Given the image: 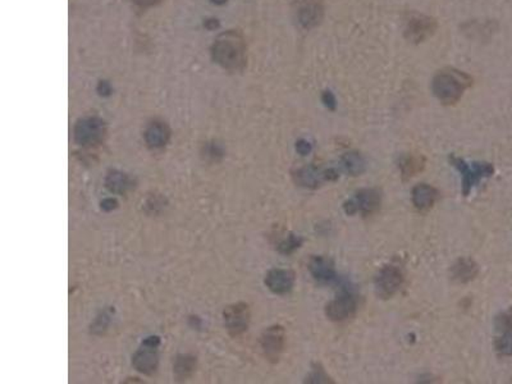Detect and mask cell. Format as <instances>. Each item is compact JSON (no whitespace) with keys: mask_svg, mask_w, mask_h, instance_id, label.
Wrapping results in <instances>:
<instances>
[{"mask_svg":"<svg viewBox=\"0 0 512 384\" xmlns=\"http://www.w3.org/2000/svg\"><path fill=\"white\" fill-rule=\"evenodd\" d=\"M213 59L229 72H241L247 63V46L244 35L237 30H229L218 35L211 46Z\"/></svg>","mask_w":512,"mask_h":384,"instance_id":"6da1fadb","label":"cell"},{"mask_svg":"<svg viewBox=\"0 0 512 384\" xmlns=\"http://www.w3.org/2000/svg\"><path fill=\"white\" fill-rule=\"evenodd\" d=\"M474 83L470 74L456 68H443L431 80V92L443 105H454Z\"/></svg>","mask_w":512,"mask_h":384,"instance_id":"7a4b0ae2","label":"cell"},{"mask_svg":"<svg viewBox=\"0 0 512 384\" xmlns=\"http://www.w3.org/2000/svg\"><path fill=\"white\" fill-rule=\"evenodd\" d=\"M449 163L455 167L461 174V192L462 196H469L471 190L484 178L493 175L494 167L491 163L476 162L467 163L464 159L456 156H449Z\"/></svg>","mask_w":512,"mask_h":384,"instance_id":"3957f363","label":"cell"},{"mask_svg":"<svg viewBox=\"0 0 512 384\" xmlns=\"http://www.w3.org/2000/svg\"><path fill=\"white\" fill-rule=\"evenodd\" d=\"M438 30V21L420 12H409L405 16L403 35L412 44L419 45L434 36Z\"/></svg>","mask_w":512,"mask_h":384,"instance_id":"277c9868","label":"cell"},{"mask_svg":"<svg viewBox=\"0 0 512 384\" xmlns=\"http://www.w3.org/2000/svg\"><path fill=\"white\" fill-rule=\"evenodd\" d=\"M357 305L355 290L348 284H341L339 295L326 305V315L332 321H345L356 312Z\"/></svg>","mask_w":512,"mask_h":384,"instance_id":"5b68a950","label":"cell"},{"mask_svg":"<svg viewBox=\"0 0 512 384\" xmlns=\"http://www.w3.org/2000/svg\"><path fill=\"white\" fill-rule=\"evenodd\" d=\"M339 174L334 168L320 169L317 165H303L293 171L292 178L296 184L303 189L317 190L324 182H334Z\"/></svg>","mask_w":512,"mask_h":384,"instance_id":"8992f818","label":"cell"},{"mask_svg":"<svg viewBox=\"0 0 512 384\" xmlns=\"http://www.w3.org/2000/svg\"><path fill=\"white\" fill-rule=\"evenodd\" d=\"M107 127L104 120L96 117L80 119L74 129V141L81 147L99 145L105 138Z\"/></svg>","mask_w":512,"mask_h":384,"instance_id":"52a82bcc","label":"cell"},{"mask_svg":"<svg viewBox=\"0 0 512 384\" xmlns=\"http://www.w3.org/2000/svg\"><path fill=\"white\" fill-rule=\"evenodd\" d=\"M160 345V339L158 336H151L142 341L141 346L132 356V365L142 374H154L159 364V352L158 348Z\"/></svg>","mask_w":512,"mask_h":384,"instance_id":"ba28073f","label":"cell"},{"mask_svg":"<svg viewBox=\"0 0 512 384\" xmlns=\"http://www.w3.org/2000/svg\"><path fill=\"white\" fill-rule=\"evenodd\" d=\"M382 202V193L376 189H363L354 193L351 199L343 202V211L348 215H355L361 213L363 215H370L379 209Z\"/></svg>","mask_w":512,"mask_h":384,"instance_id":"9c48e42d","label":"cell"},{"mask_svg":"<svg viewBox=\"0 0 512 384\" xmlns=\"http://www.w3.org/2000/svg\"><path fill=\"white\" fill-rule=\"evenodd\" d=\"M403 284V275L400 268L385 266L375 275V293L379 299L388 300L394 296Z\"/></svg>","mask_w":512,"mask_h":384,"instance_id":"30bf717a","label":"cell"},{"mask_svg":"<svg viewBox=\"0 0 512 384\" xmlns=\"http://www.w3.org/2000/svg\"><path fill=\"white\" fill-rule=\"evenodd\" d=\"M326 16L324 0H300L296 8V19L303 30L318 28Z\"/></svg>","mask_w":512,"mask_h":384,"instance_id":"8fae6325","label":"cell"},{"mask_svg":"<svg viewBox=\"0 0 512 384\" xmlns=\"http://www.w3.org/2000/svg\"><path fill=\"white\" fill-rule=\"evenodd\" d=\"M223 319L227 332L232 337L241 336L246 332L250 324V309L245 302H236L227 306L223 311Z\"/></svg>","mask_w":512,"mask_h":384,"instance_id":"7c38bea8","label":"cell"},{"mask_svg":"<svg viewBox=\"0 0 512 384\" xmlns=\"http://www.w3.org/2000/svg\"><path fill=\"white\" fill-rule=\"evenodd\" d=\"M286 345V333L284 327L272 326L266 328L260 337V348L270 363H278Z\"/></svg>","mask_w":512,"mask_h":384,"instance_id":"4fadbf2b","label":"cell"},{"mask_svg":"<svg viewBox=\"0 0 512 384\" xmlns=\"http://www.w3.org/2000/svg\"><path fill=\"white\" fill-rule=\"evenodd\" d=\"M309 272L311 277L320 284H334L339 281V275L334 263L326 256H311L309 260Z\"/></svg>","mask_w":512,"mask_h":384,"instance_id":"5bb4252c","label":"cell"},{"mask_svg":"<svg viewBox=\"0 0 512 384\" xmlns=\"http://www.w3.org/2000/svg\"><path fill=\"white\" fill-rule=\"evenodd\" d=\"M295 284V273L290 269H272L266 275V286L275 295L291 292Z\"/></svg>","mask_w":512,"mask_h":384,"instance_id":"9a60e30c","label":"cell"},{"mask_svg":"<svg viewBox=\"0 0 512 384\" xmlns=\"http://www.w3.org/2000/svg\"><path fill=\"white\" fill-rule=\"evenodd\" d=\"M451 278L456 284H465L474 281L479 275V266L471 257H460L451 266Z\"/></svg>","mask_w":512,"mask_h":384,"instance_id":"2e32d148","label":"cell"},{"mask_svg":"<svg viewBox=\"0 0 512 384\" xmlns=\"http://www.w3.org/2000/svg\"><path fill=\"white\" fill-rule=\"evenodd\" d=\"M439 192L433 186L427 183L416 184L412 191L414 206L419 211H429L438 199Z\"/></svg>","mask_w":512,"mask_h":384,"instance_id":"e0dca14e","label":"cell"},{"mask_svg":"<svg viewBox=\"0 0 512 384\" xmlns=\"http://www.w3.org/2000/svg\"><path fill=\"white\" fill-rule=\"evenodd\" d=\"M144 138H145L147 147L151 149H162L168 144L171 138V129L164 122L154 120L149 123V126L145 129Z\"/></svg>","mask_w":512,"mask_h":384,"instance_id":"ac0fdd59","label":"cell"},{"mask_svg":"<svg viewBox=\"0 0 512 384\" xmlns=\"http://www.w3.org/2000/svg\"><path fill=\"white\" fill-rule=\"evenodd\" d=\"M398 167H400L403 181H407L414 175L420 173L421 171H424L425 159L424 156H418V154H405L400 158Z\"/></svg>","mask_w":512,"mask_h":384,"instance_id":"d6986e66","label":"cell"},{"mask_svg":"<svg viewBox=\"0 0 512 384\" xmlns=\"http://www.w3.org/2000/svg\"><path fill=\"white\" fill-rule=\"evenodd\" d=\"M342 167L345 171L352 177H357L365 173L366 160L364 156H361L359 151H348L341 158Z\"/></svg>","mask_w":512,"mask_h":384,"instance_id":"ffe728a7","label":"cell"},{"mask_svg":"<svg viewBox=\"0 0 512 384\" xmlns=\"http://www.w3.org/2000/svg\"><path fill=\"white\" fill-rule=\"evenodd\" d=\"M131 180L128 174L123 173L120 171H110L108 175L105 177V186L110 192L117 193V195H123L128 191L131 187Z\"/></svg>","mask_w":512,"mask_h":384,"instance_id":"44dd1931","label":"cell"},{"mask_svg":"<svg viewBox=\"0 0 512 384\" xmlns=\"http://www.w3.org/2000/svg\"><path fill=\"white\" fill-rule=\"evenodd\" d=\"M196 369V357L191 355H181L174 361L173 372L178 379H186Z\"/></svg>","mask_w":512,"mask_h":384,"instance_id":"7402d4cb","label":"cell"},{"mask_svg":"<svg viewBox=\"0 0 512 384\" xmlns=\"http://www.w3.org/2000/svg\"><path fill=\"white\" fill-rule=\"evenodd\" d=\"M302 241L303 239L300 236L291 232L286 237L282 238V241L277 245V250L284 255H291L297 248L301 247Z\"/></svg>","mask_w":512,"mask_h":384,"instance_id":"603a6c76","label":"cell"},{"mask_svg":"<svg viewBox=\"0 0 512 384\" xmlns=\"http://www.w3.org/2000/svg\"><path fill=\"white\" fill-rule=\"evenodd\" d=\"M494 348L502 356H512V332H506L495 339Z\"/></svg>","mask_w":512,"mask_h":384,"instance_id":"cb8c5ba5","label":"cell"},{"mask_svg":"<svg viewBox=\"0 0 512 384\" xmlns=\"http://www.w3.org/2000/svg\"><path fill=\"white\" fill-rule=\"evenodd\" d=\"M305 382H306V383L312 384L333 383V381L330 379V375L326 373V370H324L319 364L314 365L310 374H309V376L306 378Z\"/></svg>","mask_w":512,"mask_h":384,"instance_id":"d4e9b609","label":"cell"},{"mask_svg":"<svg viewBox=\"0 0 512 384\" xmlns=\"http://www.w3.org/2000/svg\"><path fill=\"white\" fill-rule=\"evenodd\" d=\"M494 326L497 330L506 333V332H512V311H504L502 314L497 315L494 319Z\"/></svg>","mask_w":512,"mask_h":384,"instance_id":"484cf974","label":"cell"},{"mask_svg":"<svg viewBox=\"0 0 512 384\" xmlns=\"http://www.w3.org/2000/svg\"><path fill=\"white\" fill-rule=\"evenodd\" d=\"M321 101H323L324 107L330 111H334L337 109V99H336L334 94L330 90H324L321 92Z\"/></svg>","mask_w":512,"mask_h":384,"instance_id":"4316f807","label":"cell"},{"mask_svg":"<svg viewBox=\"0 0 512 384\" xmlns=\"http://www.w3.org/2000/svg\"><path fill=\"white\" fill-rule=\"evenodd\" d=\"M311 150H312V147H311V144L309 141H306V140L301 138V140H299V141L296 142V151H297L300 156H309L311 153Z\"/></svg>","mask_w":512,"mask_h":384,"instance_id":"83f0119b","label":"cell"},{"mask_svg":"<svg viewBox=\"0 0 512 384\" xmlns=\"http://www.w3.org/2000/svg\"><path fill=\"white\" fill-rule=\"evenodd\" d=\"M101 209L104 211H111L113 209H116L117 206H118V202L116 200V199H111V198H108V199H104L103 202H101Z\"/></svg>","mask_w":512,"mask_h":384,"instance_id":"f1b7e54d","label":"cell"},{"mask_svg":"<svg viewBox=\"0 0 512 384\" xmlns=\"http://www.w3.org/2000/svg\"><path fill=\"white\" fill-rule=\"evenodd\" d=\"M205 154L208 156H211L213 159H215L217 156H223V151L220 150V147H217V145H211V147H208V149L205 150Z\"/></svg>","mask_w":512,"mask_h":384,"instance_id":"f546056e","label":"cell"},{"mask_svg":"<svg viewBox=\"0 0 512 384\" xmlns=\"http://www.w3.org/2000/svg\"><path fill=\"white\" fill-rule=\"evenodd\" d=\"M134 3H136L140 7H151V6H156L160 0H132Z\"/></svg>","mask_w":512,"mask_h":384,"instance_id":"4dcf8cb0","label":"cell"},{"mask_svg":"<svg viewBox=\"0 0 512 384\" xmlns=\"http://www.w3.org/2000/svg\"><path fill=\"white\" fill-rule=\"evenodd\" d=\"M214 1H215V3H218V4H222V3H224L226 0H214Z\"/></svg>","mask_w":512,"mask_h":384,"instance_id":"1f68e13d","label":"cell"}]
</instances>
